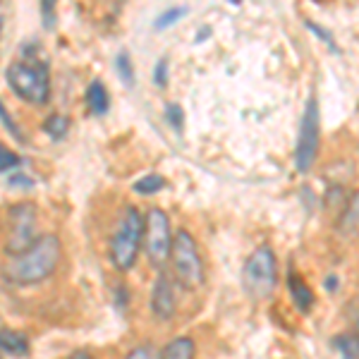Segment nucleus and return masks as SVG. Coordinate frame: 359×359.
<instances>
[{"instance_id": "22", "label": "nucleus", "mask_w": 359, "mask_h": 359, "mask_svg": "<svg viewBox=\"0 0 359 359\" xmlns=\"http://www.w3.org/2000/svg\"><path fill=\"white\" fill-rule=\"evenodd\" d=\"M165 118H168V123L175 127V130H182V108L180 106H175V103L165 106Z\"/></svg>"}, {"instance_id": "28", "label": "nucleus", "mask_w": 359, "mask_h": 359, "mask_svg": "<svg viewBox=\"0 0 359 359\" xmlns=\"http://www.w3.org/2000/svg\"><path fill=\"white\" fill-rule=\"evenodd\" d=\"M65 359H91V355L86 350H74L72 355H67Z\"/></svg>"}, {"instance_id": "3", "label": "nucleus", "mask_w": 359, "mask_h": 359, "mask_svg": "<svg viewBox=\"0 0 359 359\" xmlns=\"http://www.w3.org/2000/svg\"><path fill=\"white\" fill-rule=\"evenodd\" d=\"M144 235V218L137 206H125L111 237V262L118 271H130L137 262Z\"/></svg>"}, {"instance_id": "16", "label": "nucleus", "mask_w": 359, "mask_h": 359, "mask_svg": "<svg viewBox=\"0 0 359 359\" xmlns=\"http://www.w3.org/2000/svg\"><path fill=\"white\" fill-rule=\"evenodd\" d=\"M335 350L343 355V359H357L359 357V338L355 335H338L333 340Z\"/></svg>"}, {"instance_id": "2", "label": "nucleus", "mask_w": 359, "mask_h": 359, "mask_svg": "<svg viewBox=\"0 0 359 359\" xmlns=\"http://www.w3.org/2000/svg\"><path fill=\"white\" fill-rule=\"evenodd\" d=\"M5 79H8L10 89H13L22 101L32 103V106H43V103H48L50 77H48V65H46V62L17 60L5 69Z\"/></svg>"}, {"instance_id": "21", "label": "nucleus", "mask_w": 359, "mask_h": 359, "mask_svg": "<svg viewBox=\"0 0 359 359\" xmlns=\"http://www.w3.org/2000/svg\"><path fill=\"white\" fill-rule=\"evenodd\" d=\"M154 82H156V86L165 89V84H168V60H165V57H161V60L156 62V67H154Z\"/></svg>"}, {"instance_id": "6", "label": "nucleus", "mask_w": 359, "mask_h": 359, "mask_svg": "<svg viewBox=\"0 0 359 359\" xmlns=\"http://www.w3.org/2000/svg\"><path fill=\"white\" fill-rule=\"evenodd\" d=\"M5 230H8V240H5V254L8 257H20L27 252L36 237V206L29 201H17L8 206V218H5Z\"/></svg>"}, {"instance_id": "19", "label": "nucleus", "mask_w": 359, "mask_h": 359, "mask_svg": "<svg viewBox=\"0 0 359 359\" xmlns=\"http://www.w3.org/2000/svg\"><path fill=\"white\" fill-rule=\"evenodd\" d=\"M118 72H120V79H123L127 86H135V69H132V60L125 50L118 55Z\"/></svg>"}, {"instance_id": "20", "label": "nucleus", "mask_w": 359, "mask_h": 359, "mask_svg": "<svg viewBox=\"0 0 359 359\" xmlns=\"http://www.w3.org/2000/svg\"><path fill=\"white\" fill-rule=\"evenodd\" d=\"M20 165V156L17 154H13L10 149H0V170L3 172H10L13 168H17Z\"/></svg>"}, {"instance_id": "23", "label": "nucleus", "mask_w": 359, "mask_h": 359, "mask_svg": "<svg viewBox=\"0 0 359 359\" xmlns=\"http://www.w3.org/2000/svg\"><path fill=\"white\" fill-rule=\"evenodd\" d=\"M41 13H43V25L46 29H53L55 27V5L50 0H46L41 5Z\"/></svg>"}, {"instance_id": "27", "label": "nucleus", "mask_w": 359, "mask_h": 359, "mask_svg": "<svg viewBox=\"0 0 359 359\" xmlns=\"http://www.w3.org/2000/svg\"><path fill=\"white\" fill-rule=\"evenodd\" d=\"M127 359H151V350H149V347H137Z\"/></svg>"}, {"instance_id": "5", "label": "nucleus", "mask_w": 359, "mask_h": 359, "mask_svg": "<svg viewBox=\"0 0 359 359\" xmlns=\"http://www.w3.org/2000/svg\"><path fill=\"white\" fill-rule=\"evenodd\" d=\"M170 264L175 271V280L189 292L199 290L204 285V264L199 257V245L187 230H177L175 240H172Z\"/></svg>"}, {"instance_id": "29", "label": "nucleus", "mask_w": 359, "mask_h": 359, "mask_svg": "<svg viewBox=\"0 0 359 359\" xmlns=\"http://www.w3.org/2000/svg\"><path fill=\"white\" fill-rule=\"evenodd\" d=\"M335 285H338V278L328 276V278H326V287H328V290H333V287H335Z\"/></svg>"}, {"instance_id": "10", "label": "nucleus", "mask_w": 359, "mask_h": 359, "mask_svg": "<svg viewBox=\"0 0 359 359\" xmlns=\"http://www.w3.org/2000/svg\"><path fill=\"white\" fill-rule=\"evenodd\" d=\"M287 287H290L294 306H297L302 314L311 311V306H314V292L309 290V285H306V283L297 273H294V271L290 273V278H287Z\"/></svg>"}, {"instance_id": "17", "label": "nucleus", "mask_w": 359, "mask_h": 359, "mask_svg": "<svg viewBox=\"0 0 359 359\" xmlns=\"http://www.w3.org/2000/svg\"><path fill=\"white\" fill-rule=\"evenodd\" d=\"M165 184V180L161 175H156V172H151V175H144L142 180H137L135 182V192L142 194V196H149V194H156L161 187Z\"/></svg>"}, {"instance_id": "4", "label": "nucleus", "mask_w": 359, "mask_h": 359, "mask_svg": "<svg viewBox=\"0 0 359 359\" xmlns=\"http://www.w3.org/2000/svg\"><path fill=\"white\" fill-rule=\"evenodd\" d=\"M242 285H245L247 294L252 299H269L276 292L278 285V264L276 254L271 247H257L242 269Z\"/></svg>"}, {"instance_id": "14", "label": "nucleus", "mask_w": 359, "mask_h": 359, "mask_svg": "<svg viewBox=\"0 0 359 359\" xmlns=\"http://www.w3.org/2000/svg\"><path fill=\"white\" fill-rule=\"evenodd\" d=\"M161 359H194V340L192 338L170 340L163 347V352H161Z\"/></svg>"}, {"instance_id": "26", "label": "nucleus", "mask_w": 359, "mask_h": 359, "mask_svg": "<svg viewBox=\"0 0 359 359\" xmlns=\"http://www.w3.org/2000/svg\"><path fill=\"white\" fill-rule=\"evenodd\" d=\"M8 184H10V187H32L34 180L29 177V175H10Z\"/></svg>"}, {"instance_id": "8", "label": "nucleus", "mask_w": 359, "mask_h": 359, "mask_svg": "<svg viewBox=\"0 0 359 359\" xmlns=\"http://www.w3.org/2000/svg\"><path fill=\"white\" fill-rule=\"evenodd\" d=\"M318 103L316 98H309L302 113V123H299V137L297 147H294V168L299 172H306L316 161L318 151Z\"/></svg>"}, {"instance_id": "1", "label": "nucleus", "mask_w": 359, "mask_h": 359, "mask_svg": "<svg viewBox=\"0 0 359 359\" xmlns=\"http://www.w3.org/2000/svg\"><path fill=\"white\" fill-rule=\"evenodd\" d=\"M62 259V245L57 235L46 233L34 242L20 257H13L5 264V278L15 285H36L55 273L57 264Z\"/></svg>"}, {"instance_id": "25", "label": "nucleus", "mask_w": 359, "mask_h": 359, "mask_svg": "<svg viewBox=\"0 0 359 359\" xmlns=\"http://www.w3.org/2000/svg\"><path fill=\"white\" fill-rule=\"evenodd\" d=\"M306 27H309V29H311V32H314V34H316V36H321V39H323V41H326V43H328V48H331V50H338V48H335V43H333V36H331V34H328V32H326V29L316 27V25H314V22H306Z\"/></svg>"}, {"instance_id": "18", "label": "nucleus", "mask_w": 359, "mask_h": 359, "mask_svg": "<svg viewBox=\"0 0 359 359\" xmlns=\"http://www.w3.org/2000/svg\"><path fill=\"white\" fill-rule=\"evenodd\" d=\"M187 15V8H170V10H165L163 15L156 20V29H168V27H172L177 20H182V17Z\"/></svg>"}, {"instance_id": "7", "label": "nucleus", "mask_w": 359, "mask_h": 359, "mask_svg": "<svg viewBox=\"0 0 359 359\" xmlns=\"http://www.w3.org/2000/svg\"><path fill=\"white\" fill-rule=\"evenodd\" d=\"M172 240L175 235L170 233V221L163 208H149L144 218V252L154 269H163L165 262H170Z\"/></svg>"}, {"instance_id": "15", "label": "nucleus", "mask_w": 359, "mask_h": 359, "mask_svg": "<svg viewBox=\"0 0 359 359\" xmlns=\"http://www.w3.org/2000/svg\"><path fill=\"white\" fill-rule=\"evenodd\" d=\"M67 130H69V118H65V115L53 113V115H48L43 123V132L50 139H55V142H60V139L67 135Z\"/></svg>"}, {"instance_id": "12", "label": "nucleus", "mask_w": 359, "mask_h": 359, "mask_svg": "<svg viewBox=\"0 0 359 359\" xmlns=\"http://www.w3.org/2000/svg\"><path fill=\"white\" fill-rule=\"evenodd\" d=\"M0 345H3L5 355H10V357H27L29 355V340L25 333L3 328V331H0Z\"/></svg>"}, {"instance_id": "24", "label": "nucleus", "mask_w": 359, "mask_h": 359, "mask_svg": "<svg viewBox=\"0 0 359 359\" xmlns=\"http://www.w3.org/2000/svg\"><path fill=\"white\" fill-rule=\"evenodd\" d=\"M0 118H3L5 130L13 132V137H17V139H20V142H22V139H25V137H22V132L17 130V125L13 123V118H10V115H8V108H5V106H0Z\"/></svg>"}, {"instance_id": "11", "label": "nucleus", "mask_w": 359, "mask_h": 359, "mask_svg": "<svg viewBox=\"0 0 359 359\" xmlns=\"http://www.w3.org/2000/svg\"><path fill=\"white\" fill-rule=\"evenodd\" d=\"M338 230L345 235H355L359 233V189L347 199V204L340 211L338 218Z\"/></svg>"}, {"instance_id": "13", "label": "nucleus", "mask_w": 359, "mask_h": 359, "mask_svg": "<svg viewBox=\"0 0 359 359\" xmlns=\"http://www.w3.org/2000/svg\"><path fill=\"white\" fill-rule=\"evenodd\" d=\"M84 98H86V106H89V111L94 115H103V113H108V108H111L106 86L98 82V79H94V82L86 86V96Z\"/></svg>"}, {"instance_id": "9", "label": "nucleus", "mask_w": 359, "mask_h": 359, "mask_svg": "<svg viewBox=\"0 0 359 359\" xmlns=\"http://www.w3.org/2000/svg\"><path fill=\"white\" fill-rule=\"evenodd\" d=\"M177 311V299H175V285L165 273H158L151 290V314L158 321H170Z\"/></svg>"}]
</instances>
